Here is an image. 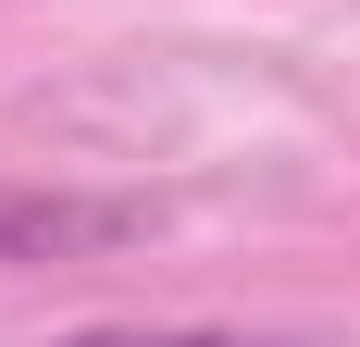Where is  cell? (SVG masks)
Returning <instances> with one entry per match:
<instances>
[{"label":"cell","instance_id":"cell-1","mask_svg":"<svg viewBox=\"0 0 360 347\" xmlns=\"http://www.w3.org/2000/svg\"><path fill=\"white\" fill-rule=\"evenodd\" d=\"M87 236H124V211H75V199H0V248H87Z\"/></svg>","mask_w":360,"mask_h":347},{"label":"cell","instance_id":"cell-2","mask_svg":"<svg viewBox=\"0 0 360 347\" xmlns=\"http://www.w3.org/2000/svg\"><path fill=\"white\" fill-rule=\"evenodd\" d=\"M50 347H274V335H212V322H87V335H50Z\"/></svg>","mask_w":360,"mask_h":347}]
</instances>
